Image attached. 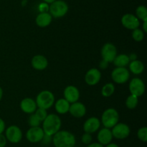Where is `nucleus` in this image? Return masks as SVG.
<instances>
[{
	"label": "nucleus",
	"mask_w": 147,
	"mask_h": 147,
	"mask_svg": "<svg viewBox=\"0 0 147 147\" xmlns=\"http://www.w3.org/2000/svg\"><path fill=\"white\" fill-rule=\"evenodd\" d=\"M52 142L55 147H75L76 138L74 134L70 131L60 130L53 135Z\"/></svg>",
	"instance_id": "nucleus-1"
},
{
	"label": "nucleus",
	"mask_w": 147,
	"mask_h": 147,
	"mask_svg": "<svg viewBox=\"0 0 147 147\" xmlns=\"http://www.w3.org/2000/svg\"><path fill=\"white\" fill-rule=\"evenodd\" d=\"M42 123V128L45 134L53 136L60 130L62 121L59 115L55 113H50L47 115Z\"/></svg>",
	"instance_id": "nucleus-2"
},
{
	"label": "nucleus",
	"mask_w": 147,
	"mask_h": 147,
	"mask_svg": "<svg viewBox=\"0 0 147 147\" xmlns=\"http://www.w3.org/2000/svg\"><path fill=\"white\" fill-rule=\"evenodd\" d=\"M119 113L115 108H110L105 110L101 115L100 122L104 128H112L119 122Z\"/></svg>",
	"instance_id": "nucleus-3"
},
{
	"label": "nucleus",
	"mask_w": 147,
	"mask_h": 147,
	"mask_svg": "<svg viewBox=\"0 0 147 147\" xmlns=\"http://www.w3.org/2000/svg\"><path fill=\"white\" fill-rule=\"evenodd\" d=\"M37 108L48 110L54 105L55 96L50 90H42L37 95L35 99Z\"/></svg>",
	"instance_id": "nucleus-4"
},
{
	"label": "nucleus",
	"mask_w": 147,
	"mask_h": 147,
	"mask_svg": "<svg viewBox=\"0 0 147 147\" xmlns=\"http://www.w3.org/2000/svg\"><path fill=\"white\" fill-rule=\"evenodd\" d=\"M68 4L63 0H56L50 4L49 13L54 18H61L67 13Z\"/></svg>",
	"instance_id": "nucleus-5"
},
{
	"label": "nucleus",
	"mask_w": 147,
	"mask_h": 147,
	"mask_svg": "<svg viewBox=\"0 0 147 147\" xmlns=\"http://www.w3.org/2000/svg\"><path fill=\"white\" fill-rule=\"evenodd\" d=\"M4 132V135L7 141H9L11 144H18L22 139V131L17 125H10L7 129H5Z\"/></svg>",
	"instance_id": "nucleus-6"
},
{
	"label": "nucleus",
	"mask_w": 147,
	"mask_h": 147,
	"mask_svg": "<svg viewBox=\"0 0 147 147\" xmlns=\"http://www.w3.org/2000/svg\"><path fill=\"white\" fill-rule=\"evenodd\" d=\"M111 79L115 83L122 84L129 81L130 71L126 67H116L111 72Z\"/></svg>",
	"instance_id": "nucleus-7"
},
{
	"label": "nucleus",
	"mask_w": 147,
	"mask_h": 147,
	"mask_svg": "<svg viewBox=\"0 0 147 147\" xmlns=\"http://www.w3.org/2000/svg\"><path fill=\"white\" fill-rule=\"evenodd\" d=\"M100 54L102 56V60L105 61L109 63H112L116 56L118 55L117 48L113 43H106L102 47Z\"/></svg>",
	"instance_id": "nucleus-8"
},
{
	"label": "nucleus",
	"mask_w": 147,
	"mask_h": 147,
	"mask_svg": "<svg viewBox=\"0 0 147 147\" xmlns=\"http://www.w3.org/2000/svg\"><path fill=\"white\" fill-rule=\"evenodd\" d=\"M113 138L119 140H123L128 138L131 133L130 127L123 122H118L111 128Z\"/></svg>",
	"instance_id": "nucleus-9"
},
{
	"label": "nucleus",
	"mask_w": 147,
	"mask_h": 147,
	"mask_svg": "<svg viewBox=\"0 0 147 147\" xmlns=\"http://www.w3.org/2000/svg\"><path fill=\"white\" fill-rule=\"evenodd\" d=\"M129 89L131 95L139 97L144 95L146 86H145L144 82L142 79L139 77H135L130 81Z\"/></svg>",
	"instance_id": "nucleus-10"
},
{
	"label": "nucleus",
	"mask_w": 147,
	"mask_h": 147,
	"mask_svg": "<svg viewBox=\"0 0 147 147\" xmlns=\"http://www.w3.org/2000/svg\"><path fill=\"white\" fill-rule=\"evenodd\" d=\"M121 22L123 27L130 30L139 28L140 26V20L136 17L135 14L130 13L123 14L121 19Z\"/></svg>",
	"instance_id": "nucleus-11"
},
{
	"label": "nucleus",
	"mask_w": 147,
	"mask_h": 147,
	"mask_svg": "<svg viewBox=\"0 0 147 147\" xmlns=\"http://www.w3.org/2000/svg\"><path fill=\"white\" fill-rule=\"evenodd\" d=\"M44 135L45 133L41 127H30L26 133V138L29 142L36 144L41 142Z\"/></svg>",
	"instance_id": "nucleus-12"
},
{
	"label": "nucleus",
	"mask_w": 147,
	"mask_h": 147,
	"mask_svg": "<svg viewBox=\"0 0 147 147\" xmlns=\"http://www.w3.org/2000/svg\"><path fill=\"white\" fill-rule=\"evenodd\" d=\"M101 79V73L96 68L90 69L85 75V82L89 86H95L100 82Z\"/></svg>",
	"instance_id": "nucleus-13"
},
{
	"label": "nucleus",
	"mask_w": 147,
	"mask_h": 147,
	"mask_svg": "<svg viewBox=\"0 0 147 147\" xmlns=\"http://www.w3.org/2000/svg\"><path fill=\"white\" fill-rule=\"evenodd\" d=\"M64 98L70 104L78 102L80 98V91L74 85H68L66 86L63 92Z\"/></svg>",
	"instance_id": "nucleus-14"
},
{
	"label": "nucleus",
	"mask_w": 147,
	"mask_h": 147,
	"mask_svg": "<svg viewBox=\"0 0 147 147\" xmlns=\"http://www.w3.org/2000/svg\"><path fill=\"white\" fill-rule=\"evenodd\" d=\"M100 120L96 117H90L88 118L83 123V131L88 133H94L100 129Z\"/></svg>",
	"instance_id": "nucleus-15"
},
{
	"label": "nucleus",
	"mask_w": 147,
	"mask_h": 147,
	"mask_svg": "<svg viewBox=\"0 0 147 147\" xmlns=\"http://www.w3.org/2000/svg\"><path fill=\"white\" fill-rule=\"evenodd\" d=\"M68 112L74 118H83L86 114V107L84 104L78 101L70 104Z\"/></svg>",
	"instance_id": "nucleus-16"
},
{
	"label": "nucleus",
	"mask_w": 147,
	"mask_h": 147,
	"mask_svg": "<svg viewBox=\"0 0 147 147\" xmlns=\"http://www.w3.org/2000/svg\"><path fill=\"white\" fill-rule=\"evenodd\" d=\"M113 137L112 135L111 130L110 128H104L98 130L97 134L98 142L103 146H106L107 144L112 142Z\"/></svg>",
	"instance_id": "nucleus-17"
},
{
	"label": "nucleus",
	"mask_w": 147,
	"mask_h": 147,
	"mask_svg": "<svg viewBox=\"0 0 147 147\" xmlns=\"http://www.w3.org/2000/svg\"><path fill=\"white\" fill-rule=\"evenodd\" d=\"M31 65L32 68L37 71L45 70L48 66V61L47 58L43 55L37 54L33 56L31 61Z\"/></svg>",
	"instance_id": "nucleus-18"
},
{
	"label": "nucleus",
	"mask_w": 147,
	"mask_h": 147,
	"mask_svg": "<svg viewBox=\"0 0 147 147\" xmlns=\"http://www.w3.org/2000/svg\"><path fill=\"white\" fill-rule=\"evenodd\" d=\"M20 106L22 111L27 114L34 113L37 108L35 100L30 97L24 98L20 102Z\"/></svg>",
	"instance_id": "nucleus-19"
},
{
	"label": "nucleus",
	"mask_w": 147,
	"mask_h": 147,
	"mask_svg": "<svg viewBox=\"0 0 147 147\" xmlns=\"http://www.w3.org/2000/svg\"><path fill=\"white\" fill-rule=\"evenodd\" d=\"M53 21V17L49 12L40 13L35 18V23L38 27L44 28L51 24Z\"/></svg>",
	"instance_id": "nucleus-20"
},
{
	"label": "nucleus",
	"mask_w": 147,
	"mask_h": 147,
	"mask_svg": "<svg viewBox=\"0 0 147 147\" xmlns=\"http://www.w3.org/2000/svg\"><path fill=\"white\" fill-rule=\"evenodd\" d=\"M54 104L56 112L58 114L64 115V114L68 112L70 103L67 102L65 98H60V99H57Z\"/></svg>",
	"instance_id": "nucleus-21"
},
{
	"label": "nucleus",
	"mask_w": 147,
	"mask_h": 147,
	"mask_svg": "<svg viewBox=\"0 0 147 147\" xmlns=\"http://www.w3.org/2000/svg\"><path fill=\"white\" fill-rule=\"evenodd\" d=\"M129 71L134 75H139L144 71V64L141 61L136 59L130 61L129 64Z\"/></svg>",
	"instance_id": "nucleus-22"
},
{
	"label": "nucleus",
	"mask_w": 147,
	"mask_h": 147,
	"mask_svg": "<svg viewBox=\"0 0 147 147\" xmlns=\"http://www.w3.org/2000/svg\"><path fill=\"white\" fill-rule=\"evenodd\" d=\"M112 63H113L116 67H126L130 63L129 55L124 53L117 55Z\"/></svg>",
	"instance_id": "nucleus-23"
},
{
	"label": "nucleus",
	"mask_w": 147,
	"mask_h": 147,
	"mask_svg": "<svg viewBox=\"0 0 147 147\" xmlns=\"http://www.w3.org/2000/svg\"><path fill=\"white\" fill-rule=\"evenodd\" d=\"M115 92V86L113 83L109 82L103 86L101 89V95L104 97H109L112 96Z\"/></svg>",
	"instance_id": "nucleus-24"
},
{
	"label": "nucleus",
	"mask_w": 147,
	"mask_h": 147,
	"mask_svg": "<svg viewBox=\"0 0 147 147\" xmlns=\"http://www.w3.org/2000/svg\"><path fill=\"white\" fill-rule=\"evenodd\" d=\"M125 103H126V106L128 109L134 110L139 104V97L131 94L127 97Z\"/></svg>",
	"instance_id": "nucleus-25"
},
{
	"label": "nucleus",
	"mask_w": 147,
	"mask_h": 147,
	"mask_svg": "<svg viewBox=\"0 0 147 147\" xmlns=\"http://www.w3.org/2000/svg\"><path fill=\"white\" fill-rule=\"evenodd\" d=\"M136 17L142 22L147 21V9L144 5H139L136 9Z\"/></svg>",
	"instance_id": "nucleus-26"
},
{
	"label": "nucleus",
	"mask_w": 147,
	"mask_h": 147,
	"mask_svg": "<svg viewBox=\"0 0 147 147\" xmlns=\"http://www.w3.org/2000/svg\"><path fill=\"white\" fill-rule=\"evenodd\" d=\"M132 38L136 42H142L144 39L145 33L142 29L136 28L132 30Z\"/></svg>",
	"instance_id": "nucleus-27"
},
{
	"label": "nucleus",
	"mask_w": 147,
	"mask_h": 147,
	"mask_svg": "<svg viewBox=\"0 0 147 147\" xmlns=\"http://www.w3.org/2000/svg\"><path fill=\"white\" fill-rule=\"evenodd\" d=\"M34 115H36V117L38 118L39 120H40L41 122L45 119L47 115H48L47 112V110H45V109H42V108H37V109H36V110L34 111Z\"/></svg>",
	"instance_id": "nucleus-28"
},
{
	"label": "nucleus",
	"mask_w": 147,
	"mask_h": 147,
	"mask_svg": "<svg viewBox=\"0 0 147 147\" xmlns=\"http://www.w3.org/2000/svg\"><path fill=\"white\" fill-rule=\"evenodd\" d=\"M137 137L142 142L147 141V128L146 126L142 127L137 131Z\"/></svg>",
	"instance_id": "nucleus-29"
},
{
	"label": "nucleus",
	"mask_w": 147,
	"mask_h": 147,
	"mask_svg": "<svg viewBox=\"0 0 147 147\" xmlns=\"http://www.w3.org/2000/svg\"><path fill=\"white\" fill-rule=\"evenodd\" d=\"M28 123L30 127H37L40 126V124H41V122L36 117L34 113H32L30 114V117L28 118Z\"/></svg>",
	"instance_id": "nucleus-30"
},
{
	"label": "nucleus",
	"mask_w": 147,
	"mask_h": 147,
	"mask_svg": "<svg viewBox=\"0 0 147 147\" xmlns=\"http://www.w3.org/2000/svg\"><path fill=\"white\" fill-rule=\"evenodd\" d=\"M92 138L91 134L88 133H84L81 136V141L83 144L85 145H88L90 143H92Z\"/></svg>",
	"instance_id": "nucleus-31"
},
{
	"label": "nucleus",
	"mask_w": 147,
	"mask_h": 147,
	"mask_svg": "<svg viewBox=\"0 0 147 147\" xmlns=\"http://www.w3.org/2000/svg\"><path fill=\"white\" fill-rule=\"evenodd\" d=\"M49 7L50 4H47L45 2H42L39 4L38 6V10L40 11V13L42 12H49Z\"/></svg>",
	"instance_id": "nucleus-32"
},
{
	"label": "nucleus",
	"mask_w": 147,
	"mask_h": 147,
	"mask_svg": "<svg viewBox=\"0 0 147 147\" xmlns=\"http://www.w3.org/2000/svg\"><path fill=\"white\" fill-rule=\"evenodd\" d=\"M52 141H53V136L45 134L41 142H42L44 144H49Z\"/></svg>",
	"instance_id": "nucleus-33"
},
{
	"label": "nucleus",
	"mask_w": 147,
	"mask_h": 147,
	"mask_svg": "<svg viewBox=\"0 0 147 147\" xmlns=\"http://www.w3.org/2000/svg\"><path fill=\"white\" fill-rule=\"evenodd\" d=\"M7 140L3 133L0 134V147H5L7 145Z\"/></svg>",
	"instance_id": "nucleus-34"
},
{
	"label": "nucleus",
	"mask_w": 147,
	"mask_h": 147,
	"mask_svg": "<svg viewBox=\"0 0 147 147\" xmlns=\"http://www.w3.org/2000/svg\"><path fill=\"white\" fill-rule=\"evenodd\" d=\"M6 129V125L4 120L0 118V134L3 133Z\"/></svg>",
	"instance_id": "nucleus-35"
},
{
	"label": "nucleus",
	"mask_w": 147,
	"mask_h": 147,
	"mask_svg": "<svg viewBox=\"0 0 147 147\" xmlns=\"http://www.w3.org/2000/svg\"><path fill=\"white\" fill-rule=\"evenodd\" d=\"M108 65H109V63H107V62L105 61L102 60L100 62V63H99V67L101 69H106V68L108 67Z\"/></svg>",
	"instance_id": "nucleus-36"
},
{
	"label": "nucleus",
	"mask_w": 147,
	"mask_h": 147,
	"mask_svg": "<svg viewBox=\"0 0 147 147\" xmlns=\"http://www.w3.org/2000/svg\"><path fill=\"white\" fill-rule=\"evenodd\" d=\"M86 147H104V146L101 145L100 144H99L98 142H94V143H90V144L87 145Z\"/></svg>",
	"instance_id": "nucleus-37"
},
{
	"label": "nucleus",
	"mask_w": 147,
	"mask_h": 147,
	"mask_svg": "<svg viewBox=\"0 0 147 147\" xmlns=\"http://www.w3.org/2000/svg\"><path fill=\"white\" fill-rule=\"evenodd\" d=\"M129 59H130V61L134 60H136V58H137V56H136V53H131L130 55H129Z\"/></svg>",
	"instance_id": "nucleus-38"
},
{
	"label": "nucleus",
	"mask_w": 147,
	"mask_h": 147,
	"mask_svg": "<svg viewBox=\"0 0 147 147\" xmlns=\"http://www.w3.org/2000/svg\"><path fill=\"white\" fill-rule=\"evenodd\" d=\"M142 30L144 32V33H147V21L143 22V24H142Z\"/></svg>",
	"instance_id": "nucleus-39"
},
{
	"label": "nucleus",
	"mask_w": 147,
	"mask_h": 147,
	"mask_svg": "<svg viewBox=\"0 0 147 147\" xmlns=\"http://www.w3.org/2000/svg\"><path fill=\"white\" fill-rule=\"evenodd\" d=\"M105 147H119V146L118 144H115V143H110V144H107L106 146H105Z\"/></svg>",
	"instance_id": "nucleus-40"
},
{
	"label": "nucleus",
	"mask_w": 147,
	"mask_h": 147,
	"mask_svg": "<svg viewBox=\"0 0 147 147\" xmlns=\"http://www.w3.org/2000/svg\"><path fill=\"white\" fill-rule=\"evenodd\" d=\"M42 1H44V2L47 3V4H52V3L54 2V1H55L56 0H42Z\"/></svg>",
	"instance_id": "nucleus-41"
},
{
	"label": "nucleus",
	"mask_w": 147,
	"mask_h": 147,
	"mask_svg": "<svg viewBox=\"0 0 147 147\" xmlns=\"http://www.w3.org/2000/svg\"><path fill=\"white\" fill-rule=\"evenodd\" d=\"M3 94H4V92H3V89H2V88L0 86V101H1V99H2Z\"/></svg>",
	"instance_id": "nucleus-42"
}]
</instances>
